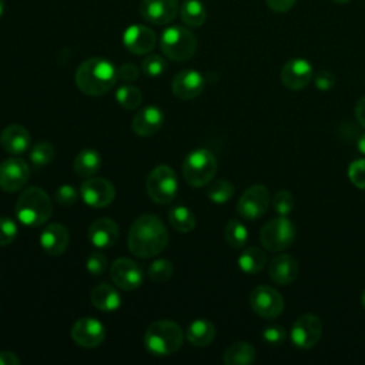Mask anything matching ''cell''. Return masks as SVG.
<instances>
[{
  "mask_svg": "<svg viewBox=\"0 0 365 365\" xmlns=\"http://www.w3.org/2000/svg\"><path fill=\"white\" fill-rule=\"evenodd\" d=\"M168 244V231L164 222L154 214L137 217L127 235V245L133 255L151 258L158 255Z\"/></svg>",
  "mask_w": 365,
  "mask_h": 365,
  "instance_id": "obj_1",
  "label": "cell"
},
{
  "mask_svg": "<svg viewBox=\"0 0 365 365\" xmlns=\"http://www.w3.org/2000/svg\"><path fill=\"white\" fill-rule=\"evenodd\" d=\"M117 67L107 58L90 57L80 63L74 80L78 90L87 96H104L117 81Z\"/></svg>",
  "mask_w": 365,
  "mask_h": 365,
  "instance_id": "obj_2",
  "label": "cell"
},
{
  "mask_svg": "<svg viewBox=\"0 0 365 365\" xmlns=\"http://www.w3.org/2000/svg\"><path fill=\"white\" fill-rule=\"evenodd\" d=\"M51 214V200L40 187L26 188L16 201V217L26 227L44 225Z\"/></svg>",
  "mask_w": 365,
  "mask_h": 365,
  "instance_id": "obj_3",
  "label": "cell"
},
{
  "mask_svg": "<svg viewBox=\"0 0 365 365\" xmlns=\"http://www.w3.org/2000/svg\"><path fill=\"white\" fill-rule=\"evenodd\" d=\"M184 342L181 327L171 319H158L153 322L144 334L145 349L155 356H168L175 354Z\"/></svg>",
  "mask_w": 365,
  "mask_h": 365,
  "instance_id": "obj_4",
  "label": "cell"
},
{
  "mask_svg": "<svg viewBox=\"0 0 365 365\" xmlns=\"http://www.w3.org/2000/svg\"><path fill=\"white\" fill-rule=\"evenodd\" d=\"M160 48L170 60L185 61L197 50V37L188 27L170 26L161 33Z\"/></svg>",
  "mask_w": 365,
  "mask_h": 365,
  "instance_id": "obj_5",
  "label": "cell"
},
{
  "mask_svg": "<svg viewBox=\"0 0 365 365\" xmlns=\"http://www.w3.org/2000/svg\"><path fill=\"white\" fill-rule=\"evenodd\" d=\"M217 157L207 148H195L187 154L182 164L185 181L192 187L208 185L217 173Z\"/></svg>",
  "mask_w": 365,
  "mask_h": 365,
  "instance_id": "obj_6",
  "label": "cell"
},
{
  "mask_svg": "<svg viewBox=\"0 0 365 365\" xmlns=\"http://www.w3.org/2000/svg\"><path fill=\"white\" fill-rule=\"evenodd\" d=\"M295 225L284 215L267 221L259 231V241L267 251L279 252L287 250L295 240Z\"/></svg>",
  "mask_w": 365,
  "mask_h": 365,
  "instance_id": "obj_7",
  "label": "cell"
},
{
  "mask_svg": "<svg viewBox=\"0 0 365 365\" xmlns=\"http://www.w3.org/2000/svg\"><path fill=\"white\" fill-rule=\"evenodd\" d=\"M148 197L157 204H170L178 191V178L175 171L168 165L154 167L145 182Z\"/></svg>",
  "mask_w": 365,
  "mask_h": 365,
  "instance_id": "obj_8",
  "label": "cell"
},
{
  "mask_svg": "<svg viewBox=\"0 0 365 365\" xmlns=\"http://www.w3.org/2000/svg\"><path fill=\"white\" fill-rule=\"evenodd\" d=\"M271 202L269 191L262 184H254L248 187L238 200L237 212L241 218L252 221L262 217Z\"/></svg>",
  "mask_w": 365,
  "mask_h": 365,
  "instance_id": "obj_9",
  "label": "cell"
},
{
  "mask_svg": "<svg viewBox=\"0 0 365 365\" xmlns=\"http://www.w3.org/2000/svg\"><path fill=\"white\" fill-rule=\"evenodd\" d=\"M250 305L257 315L274 319L284 309V298L275 288L269 285H258L250 294Z\"/></svg>",
  "mask_w": 365,
  "mask_h": 365,
  "instance_id": "obj_10",
  "label": "cell"
},
{
  "mask_svg": "<svg viewBox=\"0 0 365 365\" xmlns=\"http://www.w3.org/2000/svg\"><path fill=\"white\" fill-rule=\"evenodd\" d=\"M83 201L91 208H106L115 198V188L111 181L103 177H90L80 187Z\"/></svg>",
  "mask_w": 365,
  "mask_h": 365,
  "instance_id": "obj_11",
  "label": "cell"
},
{
  "mask_svg": "<svg viewBox=\"0 0 365 365\" xmlns=\"http://www.w3.org/2000/svg\"><path fill=\"white\" fill-rule=\"evenodd\" d=\"M110 277L115 287L124 291L137 289L144 281V272L138 262L131 258H117L110 267Z\"/></svg>",
  "mask_w": 365,
  "mask_h": 365,
  "instance_id": "obj_12",
  "label": "cell"
},
{
  "mask_svg": "<svg viewBox=\"0 0 365 365\" xmlns=\"http://www.w3.org/2000/svg\"><path fill=\"white\" fill-rule=\"evenodd\" d=\"M322 322L319 317L314 314L301 315L292 325L289 336L295 346L301 349H309L321 339Z\"/></svg>",
  "mask_w": 365,
  "mask_h": 365,
  "instance_id": "obj_13",
  "label": "cell"
},
{
  "mask_svg": "<svg viewBox=\"0 0 365 365\" xmlns=\"http://www.w3.org/2000/svg\"><path fill=\"white\" fill-rule=\"evenodd\" d=\"M30 170L24 160L10 157L0 163V188L6 192L21 190L29 181Z\"/></svg>",
  "mask_w": 365,
  "mask_h": 365,
  "instance_id": "obj_14",
  "label": "cell"
},
{
  "mask_svg": "<svg viewBox=\"0 0 365 365\" xmlns=\"http://www.w3.org/2000/svg\"><path fill=\"white\" fill-rule=\"evenodd\" d=\"M71 338L83 348H96L106 339V328L93 317L78 318L71 327Z\"/></svg>",
  "mask_w": 365,
  "mask_h": 365,
  "instance_id": "obj_15",
  "label": "cell"
},
{
  "mask_svg": "<svg viewBox=\"0 0 365 365\" xmlns=\"http://www.w3.org/2000/svg\"><path fill=\"white\" fill-rule=\"evenodd\" d=\"M178 11V0H143L140 4L141 17L155 26L171 23Z\"/></svg>",
  "mask_w": 365,
  "mask_h": 365,
  "instance_id": "obj_16",
  "label": "cell"
},
{
  "mask_svg": "<svg viewBox=\"0 0 365 365\" xmlns=\"http://www.w3.org/2000/svg\"><path fill=\"white\" fill-rule=\"evenodd\" d=\"M157 43V37L154 30L144 24H133L125 29L123 34L124 47L137 56L148 54L154 50Z\"/></svg>",
  "mask_w": 365,
  "mask_h": 365,
  "instance_id": "obj_17",
  "label": "cell"
},
{
  "mask_svg": "<svg viewBox=\"0 0 365 365\" xmlns=\"http://www.w3.org/2000/svg\"><path fill=\"white\" fill-rule=\"evenodd\" d=\"M314 77V70L309 61L305 58H291L281 70V81L289 90L305 88Z\"/></svg>",
  "mask_w": 365,
  "mask_h": 365,
  "instance_id": "obj_18",
  "label": "cell"
},
{
  "mask_svg": "<svg viewBox=\"0 0 365 365\" xmlns=\"http://www.w3.org/2000/svg\"><path fill=\"white\" fill-rule=\"evenodd\" d=\"M205 87L202 74L197 70L187 68L177 73L171 81V91L180 100H192L198 97Z\"/></svg>",
  "mask_w": 365,
  "mask_h": 365,
  "instance_id": "obj_19",
  "label": "cell"
},
{
  "mask_svg": "<svg viewBox=\"0 0 365 365\" xmlns=\"http://www.w3.org/2000/svg\"><path fill=\"white\" fill-rule=\"evenodd\" d=\"M38 242L46 254L57 257L67 250L70 242V234L63 224L51 222L41 230Z\"/></svg>",
  "mask_w": 365,
  "mask_h": 365,
  "instance_id": "obj_20",
  "label": "cell"
},
{
  "mask_svg": "<svg viewBox=\"0 0 365 365\" xmlns=\"http://www.w3.org/2000/svg\"><path fill=\"white\" fill-rule=\"evenodd\" d=\"M120 235L118 225L114 220L108 217L97 218L96 221L91 222L87 231V237L90 242L97 248V250H106L113 247Z\"/></svg>",
  "mask_w": 365,
  "mask_h": 365,
  "instance_id": "obj_21",
  "label": "cell"
},
{
  "mask_svg": "<svg viewBox=\"0 0 365 365\" xmlns=\"http://www.w3.org/2000/svg\"><path fill=\"white\" fill-rule=\"evenodd\" d=\"M164 124V113L157 106H145L131 120V130L140 137L155 134Z\"/></svg>",
  "mask_w": 365,
  "mask_h": 365,
  "instance_id": "obj_22",
  "label": "cell"
},
{
  "mask_svg": "<svg viewBox=\"0 0 365 365\" xmlns=\"http://www.w3.org/2000/svg\"><path fill=\"white\" fill-rule=\"evenodd\" d=\"M0 145L9 154H23L30 147V133L20 124H10L0 134Z\"/></svg>",
  "mask_w": 365,
  "mask_h": 365,
  "instance_id": "obj_23",
  "label": "cell"
},
{
  "mask_svg": "<svg viewBox=\"0 0 365 365\" xmlns=\"http://www.w3.org/2000/svg\"><path fill=\"white\" fill-rule=\"evenodd\" d=\"M268 274L275 284L288 285L298 275V262L288 254H279L271 259Z\"/></svg>",
  "mask_w": 365,
  "mask_h": 365,
  "instance_id": "obj_24",
  "label": "cell"
},
{
  "mask_svg": "<svg viewBox=\"0 0 365 365\" xmlns=\"http://www.w3.org/2000/svg\"><path fill=\"white\" fill-rule=\"evenodd\" d=\"M90 299L97 309L104 312H113L121 307V297L118 291L107 282L96 285L90 294Z\"/></svg>",
  "mask_w": 365,
  "mask_h": 365,
  "instance_id": "obj_25",
  "label": "cell"
},
{
  "mask_svg": "<svg viewBox=\"0 0 365 365\" xmlns=\"http://www.w3.org/2000/svg\"><path fill=\"white\" fill-rule=\"evenodd\" d=\"M185 336L188 342L194 346H207L215 338V327L211 321L205 318H198L190 322Z\"/></svg>",
  "mask_w": 365,
  "mask_h": 365,
  "instance_id": "obj_26",
  "label": "cell"
},
{
  "mask_svg": "<svg viewBox=\"0 0 365 365\" xmlns=\"http://www.w3.org/2000/svg\"><path fill=\"white\" fill-rule=\"evenodd\" d=\"M101 167V157L94 148H83L74 158V173L81 178H90L97 174Z\"/></svg>",
  "mask_w": 365,
  "mask_h": 365,
  "instance_id": "obj_27",
  "label": "cell"
},
{
  "mask_svg": "<svg viewBox=\"0 0 365 365\" xmlns=\"http://www.w3.org/2000/svg\"><path fill=\"white\" fill-rule=\"evenodd\" d=\"M257 352L255 348L245 342V341H238L231 344L222 355V362L225 365H250L255 361Z\"/></svg>",
  "mask_w": 365,
  "mask_h": 365,
  "instance_id": "obj_28",
  "label": "cell"
},
{
  "mask_svg": "<svg viewBox=\"0 0 365 365\" xmlns=\"http://www.w3.org/2000/svg\"><path fill=\"white\" fill-rule=\"evenodd\" d=\"M180 17L187 27L195 29L205 23L207 9L201 0H184L180 6Z\"/></svg>",
  "mask_w": 365,
  "mask_h": 365,
  "instance_id": "obj_29",
  "label": "cell"
},
{
  "mask_svg": "<svg viewBox=\"0 0 365 365\" xmlns=\"http://www.w3.org/2000/svg\"><path fill=\"white\" fill-rule=\"evenodd\" d=\"M265 262H267V255L258 247H248L238 257L240 269L248 275L258 274L265 267Z\"/></svg>",
  "mask_w": 365,
  "mask_h": 365,
  "instance_id": "obj_30",
  "label": "cell"
},
{
  "mask_svg": "<svg viewBox=\"0 0 365 365\" xmlns=\"http://www.w3.org/2000/svg\"><path fill=\"white\" fill-rule=\"evenodd\" d=\"M171 227L180 232H191L195 228V215L184 205H175L168 211Z\"/></svg>",
  "mask_w": 365,
  "mask_h": 365,
  "instance_id": "obj_31",
  "label": "cell"
},
{
  "mask_svg": "<svg viewBox=\"0 0 365 365\" xmlns=\"http://www.w3.org/2000/svg\"><path fill=\"white\" fill-rule=\"evenodd\" d=\"M224 237L225 241L232 247V248H242L247 241H248V230L247 227L237 218H232L227 222L225 230H224Z\"/></svg>",
  "mask_w": 365,
  "mask_h": 365,
  "instance_id": "obj_32",
  "label": "cell"
},
{
  "mask_svg": "<svg viewBox=\"0 0 365 365\" xmlns=\"http://www.w3.org/2000/svg\"><path fill=\"white\" fill-rule=\"evenodd\" d=\"M115 100L121 107L127 110H134L141 106L143 94L138 87L131 84H123L115 91Z\"/></svg>",
  "mask_w": 365,
  "mask_h": 365,
  "instance_id": "obj_33",
  "label": "cell"
},
{
  "mask_svg": "<svg viewBox=\"0 0 365 365\" xmlns=\"http://www.w3.org/2000/svg\"><path fill=\"white\" fill-rule=\"evenodd\" d=\"M234 185L228 180L211 181L207 185V197L215 204H224L234 195Z\"/></svg>",
  "mask_w": 365,
  "mask_h": 365,
  "instance_id": "obj_34",
  "label": "cell"
},
{
  "mask_svg": "<svg viewBox=\"0 0 365 365\" xmlns=\"http://www.w3.org/2000/svg\"><path fill=\"white\" fill-rule=\"evenodd\" d=\"M54 147L47 141H40L30 150V161L36 168H41L50 164L54 160Z\"/></svg>",
  "mask_w": 365,
  "mask_h": 365,
  "instance_id": "obj_35",
  "label": "cell"
},
{
  "mask_svg": "<svg viewBox=\"0 0 365 365\" xmlns=\"http://www.w3.org/2000/svg\"><path fill=\"white\" fill-rule=\"evenodd\" d=\"M173 272H174V265L170 259H165V258L155 259L148 267V277L153 282H157V284L168 281Z\"/></svg>",
  "mask_w": 365,
  "mask_h": 365,
  "instance_id": "obj_36",
  "label": "cell"
},
{
  "mask_svg": "<svg viewBox=\"0 0 365 365\" xmlns=\"http://www.w3.org/2000/svg\"><path fill=\"white\" fill-rule=\"evenodd\" d=\"M165 68L167 63L160 54H148L141 61V70L148 77H160Z\"/></svg>",
  "mask_w": 365,
  "mask_h": 365,
  "instance_id": "obj_37",
  "label": "cell"
},
{
  "mask_svg": "<svg viewBox=\"0 0 365 365\" xmlns=\"http://www.w3.org/2000/svg\"><path fill=\"white\" fill-rule=\"evenodd\" d=\"M272 207L278 215L287 217L295 207L294 195L288 190H279L272 198Z\"/></svg>",
  "mask_w": 365,
  "mask_h": 365,
  "instance_id": "obj_38",
  "label": "cell"
},
{
  "mask_svg": "<svg viewBox=\"0 0 365 365\" xmlns=\"http://www.w3.org/2000/svg\"><path fill=\"white\" fill-rule=\"evenodd\" d=\"M19 234L17 224L10 217H0V247L11 244Z\"/></svg>",
  "mask_w": 365,
  "mask_h": 365,
  "instance_id": "obj_39",
  "label": "cell"
},
{
  "mask_svg": "<svg viewBox=\"0 0 365 365\" xmlns=\"http://www.w3.org/2000/svg\"><path fill=\"white\" fill-rule=\"evenodd\" d=\"M348 177L355 187L365 190V158H358L349 164Z\"/></svg>",
  "mask_w": 365,
  "mask_h": 365,
  "instance_id": "obj_40",
  "label": "cell"
},
{
  "mask_svg": "<svg viewBox=\"0 0 365 365\" xmlns=\"http://www.w3.org/2000/svg\"><path fill=\"white\" fill-rule=\"evenodd\" d=\"M54 197H56V201L57 204H60L61 207H71L73 204L77 202L78 200V192L77 190L70 185V184H63L60 185L56 192H54Z\"/></svg>",
  "mask_w": 365,
  "mask_h": 365,
  "instance_id": "obj_41",
  "label": "cell"
},
{
  "mask_svg": "<svg viewBox=\"0 0 365 365\" xmlns=\"http://www.w3.org/2000/svg\"><path fill=\"white\" fill-rule=\"evenodd\" d=\"M107 265V257L101 251H93L86 259V268L91 275H101Z\"/></svg>",
  "mask_w": 365,
  "mask_h": 365,
  "instance_id": "obj_42",
  "label": "cell"
},
{
  "mask_svg": "<svg viewBox=\"0 0 365 365\" xmlns=\"http://www.w3.org/2000/svg\"><path fill=\"white\" fill-rule=\"evenodd\" d=\"M287 331L281 325H269L262 331V339L269 345H279L285 341Z\"/></svg>",
  "mask_w": 365,
  "mask_h": 365,
  "instance_id": "obj_43",
  "label": "cell"
},
{
  "mask_svg": "<svg viewBox=\"0 0 365 365\" xmlns=\"http://www.w3.org/2000/svg\"><path fill=\"white\" fill-rule=\"evenodd\" d=\"M315 87L319 91H328L335 86V74L331 73L329 70H319L318 73L314 74L312 77Z\"/></svg>",
  "mask_w": 365,
  "mask_h": 365,
  "instance_id": "obj_44",
  "label": "cell"
},
{
  "mask_svg": "<svg viewBox=\"0 0 365 365\" xmlns=\"http://www.w3.org/2000/svg\"><path fill=\"white\" fill-rule=\"evenodd\" d=\"M117 76H118L120 80H123L125 83H131V81H135L138 78L140 70L133 63H124L117 68Z\"/></svg>",
  "mask_w": 365,
  "mask_h": 365,
  "instance_id": "obj_45",
  "label": "cell"
},
{
  "mask_svg": "<svg viewBox=\"0 0 365 365\" xmlns=\"http://www.w3.org/2000/svg\"><path fill=\"white\" fill-rule=\"evenodd\" d=\"M268 7L272 10V11H277V13H285L288 10H291L295 4L297 0H265Z\"/></svg>",
  "mask_w": 365,
  "mask_h": 365,
  "instance_id": "obj_46",
  "label": "cell"
},
{
  "mask_svg": "<svg viewBox=\"0 0 365 365\" xmlns=\"http://www.w3.org/2000/svg\"><path fill=\"white\" fill-rule=\"evenodd\" d=\"M20 358L11 351H0V365H19Z\"/></svg>",
  "mask_w": 365,
  "mask_h": 365,
  "instance_id": "obj_47",
  "label": "cell"
},
{
  "mask_svg": "<svg viewBox=\"0 0 365 365\" xmlns=\"http://www.w3.org/2000/svg\"><path fill=\"white\" fill-rule=\"evenodd\" d=\"M355 115L358 123L365 127V96L361 97L355 106Z\"/></svg>",
  "mask_w": 365,
  "mask_h": 365,
  "instance_id": "obj_48",
  "label": "cell"
},
{
  "mask_svg": "<svg viewBox=\"0 0 365 365\" xmlns=\"http://www.w3.org/2000/svg\"><path fill=\"white\" fill-rule=\"evenodd\" d=\"M356 147H358V150H359L362 154H365V134H362V135L358 138Z\"/></svg>",
  "mask_w": 365,
  "mask_h": 365,
  "instance_id": "obj_49",
  "label": "cell"
},
{
  "mask_svg": "<svg viewBox=\"0 0 365 365\" xmlns=\"http://www.w3.org/2000/svg\"><path fill=\"white\" fill-rule=\"evenodd\" d=\"M4 11H6V0H0V19L3 17Z\"/></svg>",
  "mask_w": 365,
  "mask_h": 365,
  "instance_id": "obj_50",
  "label": "cell"
},
{
  "mask_svg": "<svg viewBox=\"0 0 365 365\" xmlns=\"http://www.w3.org/2000/svg\"><path fill=\"white\" fill-rule=\"evenodd\" d=\"M361 304H362V307H364V309H365V289H364L362 297H361Z\"/></svg>",
  "mask_w": 365,
  "mask_h": 365,
  "instance_id": "obj_51",
  "label": "cell"
},
{
  "mask_svg": "<svg viewBox=\"0 0 365 365\" xmlns=\"http://www.w3.org/2000/svg\"><path fill=\"white\" fill-rule=\"evenodd\" d=\"M334 3H338V4H345V3H348V1H351V0H332Z\"/></svg>",
  "mask_w": 365,
  "mask_h": 365,
  "instance_id": "obj_52",
  "label": "cell"
}]
</instances>
